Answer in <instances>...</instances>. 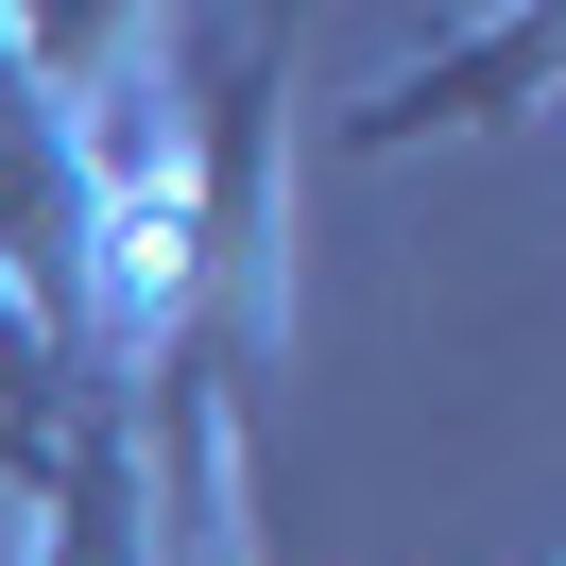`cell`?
Segmentation results:
<instances>
[{
	"label": "cell",
	"mask_w": 566,
	"mask_h": 566,
	"mask_svg": "<svg viewBox=\"0 0 566 566\" xmlns=\"http://www.w3.org/2000/svg\"><path fill=\"white\" fill-rule=\"evenodd\" d=\"M138 481H155V566H258V515H241V378H223V360H155V378H138Z\"/></svg>",
	"instance_id": "obj_1"
},
{
	"label": "cell",
	"mask_w": 566,
	"mask_h": 566,
	"mask_svg": "<svg viewBox=\"0 0 566 566\" xmlns=\"http://www.w3.org/2000/svg\"><path fill=\"white\" fill-rule=\"evenodd\" d=\"M70 412H86L70 360L35 344V310H18V292H0V481H18V497H35V463L70 447Z\"/></svg>",
	"instance_id": "obj_3"
},
{
	"label": "cell",
	"mask_w": 566,
	"mask_h": 566,
	"mask_svg": "<svg viewBox=\"0 0 566 566\" xmlns=\"http://www.w3.org/2000/svg\"><path fill=\"white\" fill-rule=\"evenodd\" d=\"M549 52H566V35H549V18L515 0V18H481V35L447 52V70H395L378 104H344V155H412L429 120H515L532 86H549Z\"/></svg>",
	"instance_id": "obj_2"
}]
</instances>
